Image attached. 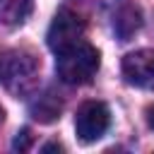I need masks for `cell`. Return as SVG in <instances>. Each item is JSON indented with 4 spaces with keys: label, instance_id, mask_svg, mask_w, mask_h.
Wrapping results in <instances>:
<instances>
[{
    "label": "cell",
    "instance_id": "1",
    "mask_svg": "<svg viewBox=\"0 0 154 154\" xmlns=\"http://www.w3.org/2000/svg\"><path fill=\"white\" fill-rule=\"evenodd\" d=\"M99 70V51L89 41H77L55 53V72L65 84H87Z\"/></svg>",
    "mask_w": 154,
    "mask_h": 154
},
{
    "label": "cell",
    "instance_id": "2",
    "mask_svg": "<svg viewBox=\"0 0 154 154\" xmlns=\"http://www.w3.org/2000/svg\"><path fill=\"white\" fill-rule=\"evenodd\" d=\"M38 82V60L29 51H5L0 53V84L14 96L34 91Z\"/></svg>",
    "mask_w": 154,
    "mask_h": 154
},
{
    "label": "cell",
    "instance_id": "3",
    "mask_svg": "<svg viewBox=\"0 0 154 154\" xmlns=\"http://www.w3.org/2000/svg\"><path fill=\"white\" fill-rule=\"evenodd\" d=\"M111 125V111L106 103L101 101H87L77 108V116H75V132H77V140L89 144V142H96L106 135Z\"/></svg>",
    "mask_w": 154,
    "mask_h": 154
},
{
    "label": "cell",
    "instance_id": "4",
    "mask_svg": "<svg viewBox=\"0 0 154 154\" xmlns=\"http://www.w3.org/2000/svg\"><path fill=\"white\" fill-rule=\"evenodd\" d=\"M46 38H48V48L53 53H58V51H63V48H67V46L84 38V19L75 10L60 7L58 14L53 17L51 26H48Z\"/></svg>",
    "mask_w": 154,
    "mask_h": 154
},
{
    "label": "cell",
    "instance_id": "5",
    "mask_svg": "<svg viewBox=\"0 0 154 154\" xmlns=\"http://www.w3.org/2000/svg\"><path fill=\"white\" fill-rule=\"evenodd\" d=\"M123 77L140 89H154V51L140 48L123 58Z\"/></svg>",
    "mask_w": 154,
    "mask_h": 154
},
{
    "label": "cell",
    "instance_id": "6",
    "mask_svg": "<svg viewBox=\"0 0 154 154\" xmlns=\"http://www.w3.org/2000/svg\"><path fill=\"white\" fill-rule=\"evenodd\" d=\"M111 24L120 41H128L142 26V12L132 0H111Z\"/></svg>",
    "mask_w": 154,
    "mask_h": 154
},
{
    "label": "cell",
    "instance_id": "7",
    "mask_svg": "<svg viewBox=\"0 0 154 154\" xmlns=\"http://www.w3.org/2000/svg\"><path fill=\"white\" fill-rule=\"evenodd\" d=\"M31 113H34L36 120H41V123H51V120H55L58 113H60V101H58L53 94L38 96V101L31 106Z\"/></svg>",
    "mask_w": 154,
    "mask_h": 154
},
{
    "label": "cell",
    "instance_id": "8",
    "mask_svg": "<svg viewBox=\"0 0 154 154\" xmlns=\"http://www.w3.org/2000/svg\"><path fill=\"white\" fill-rule=\"evenodd\" d=\"M12 147H14V149H26V147H29V130H22V132H17V137H14Z\"/></svg>",
    "mask_w": 154,
    "mask_h": 154
},
{
    "label": "cell",
    "instance_id": "9",
    "mask_svg": "<svg viewBox=\"0 0 154 154\" xmlns=\"http://www.w3.org/2000/svg\"><path fill=\"white\" fill-rule=\"evenodd\" d=\"M147 125L154 130V106H149V108H147Z\"/></svg>",
    "mask_w": 154,
    "mask_h": 154
},
{
    "label": "cell",
    "instance_id": "10",
    "mask_svg": "<svg viewBox=\"0 0 154 154\" xmlns=\"http://www.w3.org/2000/svg\"><path fill=\"white\" fill-rule=\"evenodd\" d=\"M53 149H60V147H58V144H46V147H43V152H53Z\"/></svg>",
    "mask_w": 154,
    "mask_h": 154
}]
</instances>
